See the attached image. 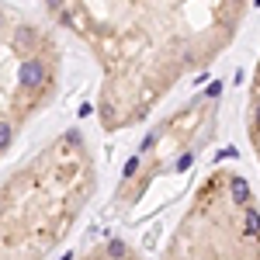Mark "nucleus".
<instances>
[{"label": "nucleus", "instance_id": "obj_2", "mask_svg": "<svg viewBox=\"0 0 260 260\" xmlns=\"http://www.w3.org/2000/svg\"><path fill=\"white\" fill-rule=\"evenodd\" d=\"M98 191L94 149L66 128L0 177V260H49Z\"/></svg>", "mask_w": 260, "mask_h": 260}, {"label": "nucleus", "instance_id": "obj_3", "mask_svg": "<svg viewBox=\"0 0 260 260\" xmlns=\"http://www.w3.org/2000/svg\"><path fill=\"white\" fill-rule=\"evenodd\" d=\"M160 260H260V201L250 180L219 167L198 184Z\"/></svg>", "mask_w": 260, "mask_h": 260}, {"label": "nucleus", "instance_id": "obj_7", "mask_svg": "<svg viewBox=\"0 0 260 260\" xmlns=\"http://www.w3.org/2000/svg\"><path fill=\"white\" fill-rule=\"evenodd\" d=\"M77 260H139V253H136L132 243H125V240H101Z\"/></svg>", "mask_w": 260, "mask_h": 260}, {"label": "nucleus", "instance_id": "obj_6", "mask_svg": "<svg viewBox=\"0 0 260 260\" xmlns=\"http://www.w3.org/2000/svg\"><path fill=\"white\" fill-rule=\"evenodd\" d=\"M246 139H250V149L260 167V56L253 66V77H250V90H246Z\"/></svg>", "mask_w": 260, "mask_h": 260}, {"label": "nucleus", "instance_id": "obj_1", "mask_svg": "<svg viewBox=\"0 0 260 260\" xmlns=\"http://www.w3.org/2000/svg\"><path fill=\"white\" fill-rule=\"evenodd\" d=\"M98 62V121L125 132L236 42L250 0H42Z\"/></svg>", "mask_w": 260, "mask_h": 260}, {"label": "nucleus", "instance_id": "obj_5", "mask_svg": "<svg viewBox=\"0 0 260 260\" xmlns=\"http://www.w3.org/2000/svg\"><path fill=\"white\" fill-rule=\"evenodd\" d=\"M219 111V87H208L191 101H184L167 118H160V125L139 142L132 160L125 163L115 198H111V212L132 215L146 208V201L156 187H163L167 180L174 184L180 174H187L191 163L215 139Z\"/></svg>", "mask_w": 260, "mask_h": 260}, {"label": "nucleus", "instance_id": "obj_4", "mask_svg": "<svg viewBox=\"0 0 260 260\" xmlns=\"http://www.w3.org/2000/svg\"><path fill=\"white\" fill-rule=\"evenodd\" d=\"M62 49L52 28L0 0V160L56 101Z\"/></svg>", "mask_w": 260, "mask_h": 260}]
</instances>
